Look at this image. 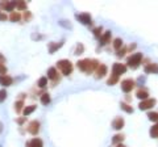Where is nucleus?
Returning a JSON list of instances; mask_svg holds the SVG:
<instances>
[{
    "label": "nucleus",
    "mask_w": 158,
    "mask_h": 147,
    "mask_svg": "<svg viewBox=\"0 0 158 147\" xmlns=\"http://www.w3.org/2000/svg\"><path fill=\"white\" fill-rule=\"evenodd\" d=\"M121 46H123V39H121V38H116V39H115V41H113V47L116 49L117 51L121 49Z\"/></svg>",
    "instance_id": "19"
},
{
    "label": "nucleus",
    "mask_w": 158,
    "mask_h": 147,
    "mask_svg": "<svg viewBox=\"0 0 158 147\" xmlns=\"http://www.w3.org/2000/svg\"><path fill=\"white\" fill-rule=\"evenodd\" d=\"M136 96H137L138 99H141L142 101L148 100L149 99V92H148L146 88H140V90L137 91V93H136Z\"/></svg>",
    "instance_id": "11"
},
{
    "label": "nucleus",
    "mask_w": 158,
    "mask_h": 147,
    "mask_svg": "<svg viewBox=\"0 0 158 147\" xmlns=\"http://www.w3.org/2000/svg\"><path fill=\"white\" fill-rule=\"evenodd\" d=\"M46 84H48V78H41L38 80V87L44 88V87H46Z\"/></svg>",
    "instance_id": "26"
},
{
    "label": "nucleus",
    "mask_w": 158,
    "mask_h": 147,
    "mask_svg": "<svg viewBox=\"0 0 158 147\" xmlns=\"http://www.w3.org/2000/svg\"><path fill=\"white\" fill-rule=\"evenodd\" d=\"M16 4H17V1H11V3H8V4H4L3 7H4L5 11H12V9L16 7Z\"/></svg>",
    "instance_id": "23"
},
{
    "label": "nucleus",
    "mask_w": 158,
    "mask_h": 147,
    "mask_svg": "<svg viewBox=\"0 0 158 147\" xmlns=\"http://www.w3.org/2000/svg\"><path fill=\"white\" fill-rule=\"evenodd\" d=\"M127 71V66L121 63H115L113 67H112V75L115 76H120L121 74H124Z\"/></svg>",
    "instance_id": "4"
},
{
    "label": "nucleus",
    "mask_w": 158,
    "mask_h": 147,
    "mask_svg": "<svg viewBox=\"0 0 158 147\" xmlns=\"http://www.w3.org/2000/svg\"><path fill=\"white\" fill-rule=\"evenodd\" d=\"M57 70L54 68V67H51V68H49V71H48V76H49L50 79H56L57 78Z\"/></svg>",
    "instance_id": "20"
},
{
    "label": "nucleus",
    "mask_w": 158,
    "mask_h": 147,
    "mask_svg": "<svg viewBox=\"0 0 158 147\" xmlns=\"http://www.w3.org/2000/svg\"><path fill=\"white\" fill-rule=\"evenodd\" d=\"M57 64H58V68L62 70L63 75H70V74H71V71H72V64H71V62H70V60L62 59V60H59Z\"/></svg>",
    "instance_id": "2"
},
{
    "label": "nucleus",
    "mask_w": 158,
    "mask_h": 147,
    "mask_svg": "<svg viewBox=\"0 0 158 147\" xmlns=\"http://www.w3.org/2000/svg\"><path fill=\"white\" fill-rule=\"evenodd\" d=\"M80 51H83V46H78V49H77V54H79V53H80Z\"/></svg>",
    "instance_id": "37"
},
{
    "label": "nucleus",
    "mask_w": 158,
    "mask_h": 147,
    "mask_svg": "<svg viewBox=\"0 0 158 147\" xmlns=\"http://www.w3.org/2000/svg\"><path fill=\"white\" fill-rule=\"evenodd\" d=\"M142 58H144V55L141 53H136V54H132L130 57L128 58V60H127V64H128L129 67H133V68H137L140 66V63H141Z\"/></svg>",
    "instance_id": "1"
},
{
    "label": "nucleus",
    "mask_w": 158,
    "mask_h": 147,
    "mask_svg": "<svg viewBox=\"0 0 158 147\" xmlns=\"http://www.w3.org/2000/svg\"><path fill=\"white\" fill-rule=\"evenodd\" d=\"M11 20L12 21H19L20 20V15L19 13H15V12H13V13H12V16H11Z\"/></svg>",
    "instance_id": "30"
},
{
    "label": "nucleus",
    "mask_w": 158,
    "mask_h": 147,
    "mask_svg": "<svg viewBox=\"0 0 158 147\" xmlns=\"http://www.w3.org/2000/svg\"><path fill=\"white\" fill-rule=\"evenodd\" d=\"M78 18L79 21H80L82 24H84V25H91V17L89 13H82V15H77L75 16Z\"/></svg>",
    "instance_id": "6"
},
{
    "label": "nucleus",
    "mask_w": 158,
    "mask_h": 147,
    "mask_svg": "<svg viewBox=\"0 0 158 147\" xmlns=\"http://www.w3.org/2000/svg\"><path fill=\"white\" fill-rule=\"evenodd\" d=\"M16 7L19 8V9H24V8H25V3H23V1L17 3V4H16Z\"/></svg>",
    "instance_id": "34"
},
{
    "label": "nucleus",
    "mask_w": 158,
    "mask_h": 147,
    "mask_svg": "<svg viewBox=\"0 0 158 147\" xmlns=\"http://www.w3.org/2000/svg\"><path fill=\"white\" fill-rule=\"evenodd\" d=\"M24 121H25V118H20V119H17V122H19V124H23Z\"/></svg>",
    "instance_id": "38"
},
{
    "label": "nucleus",
    "mask_w": 158,
    "mask_h": 147,
    "mask_svg": "<svg viewBox=\"0 0 158 147\" xmlns=\"http://www.w3.org/2000/svg\"><path fill=\"white\" fill-rule=\"evenodd\" d=\"M90 62H91L90 59H83V60H79V62L77 63V64H78V68H79V70H82V71H84V72H87V71H89Z\"/></svg>",
    "instance_id": "8"
},
{
    "label": "nucleus",
    "mask_w": 158,
    "mask_h": 147,
    "mask_svg": "<svg viewBox=\"0 0 158 147\" xmlns=\"http://www.w3.org/2000/svg\"><path fill=\"white\" fill-rule=\"evenodd\" d=\"M116 147H127V146H124V145H123V143H120V145H117Z\"/></svg>",
    "instance_id": "39"
},
{
    "label": "nucleus",
    "mask_w": 158,
    "mask_h": 147,
    "mask_svg": "<svg viewBox=\"0 0 158 147\" xmlns=\"http://www.w3.org/2000/svg\"><path fill=\"white\" fill-rule=\"evenodd\" d=\"M125 51H127L125 49H121V50H118V51H117V57H118V58L124 57V54H125Z\"/></svg>",
    "instance_id": "33"
},
{
    "label": "nucleus",
    "mask_w": 158,
    "mask_h": 147,
    "mask_svg": "<svg viewBox=\"0 0 158 147\" xmlns=\"http://www.w3.org/2000/svg\"><path fill=\"white\" fill-rule=\"evenodd\" d=\"M12 83H13V79L11 78V76H8V75H0V84L1 85H11Z\"/></svg>",
    "instance_id": "13"
},
{
    "label": "nucleus",
    "mask_w": 158,
    "mask_h": 147,
    "mask_svg": "<svg viewBox=\"0 0 158 147\" xmlns=\"http://www.w3.org/2000/svg\"><path fill=\"white\" fill-rule=\"evenodd\" d=\"M98 67H99V62H98V60H96V59H92V60H91V62H90V66H89V71H87V72H92L94 71V70H95V68H98Z\"/></svg>",
    "instance_id": "16"
},
{
    "label": "nucleus",
    "mask_w": 158,
    "mask_h": 147,
    "mask_svg": "<svg viewBox=\"0 0 158 147\" xmlns=\"http://www.w3.org/2000/svg\"><path fill=\"white\" fill-rule=\"evenodd\" d=\"M61 46H62V44H58V45H51V46H50V53H54V51H56L57 49H59Z\"/></svg>",
    "instance_id": "31"
},
{
    "label": "nucleus",
    "mask_w": 158,
    "mask_h": 147,
    "mask_svg": "<svg viewBox=\"0 0 158 147\" xmlns=\"http://www.w3.org/2000/svg\"><path fill=\"white\" fill-rule=\"evenodd\" d=\"M38 130H40V122H37V121H32L29 124V127H28V131L30 134H37L38 133Z\"/></svg>",
    "instance_id": "7"
},
{
    "label": "nucleus",
    "mask_w": 158,
    "mask_h": 147,
    "mask_svg": "<svg viewBox=\"0 0 158 147\" xmlns=\"http://www.w3.org/2000/svg\"><path fill=\"white\" fill-rule=\"evenodd\" d=\"M135 85H136L135 80H132V79H125V80L121 82V90H123V92H125V93H129V92L135 88Z\"/></svg>",
    "instance_id": "3"
},
{
    "label": "nucleus",
    "mask_w": 158,
    "mask_h": 147,
    "mask_svg": "<svg viewBox=\"0 0 158 147\" xmlns=\"http://www.w3.org/2000/svg\"><path fill=\"white\" fill-rule=\"evenodd\" d=\"M41 103L44 104V105H48V104L50 103V96H49V93H44V95H42Z\"/></svg>",
    "instance_id": "22"
},
{
    "label": "nucleus",
    "mask_w": 158,
    "mask_h": 147,
    "mask_svg": "<svg viewBox=\"0 0 158 147\" xmlns=\"http://www.w3.org/2000/svg\"><path fill=\"white\" fill-rule=\"evenodd\" d=\"M123 139H124V135H121V134H116V135L113 137V139H112V143L113 145H120L121 142H123Z\"/></svg>",
    "instance_id": "17"
},
{
    "label": "nucleus",
    "mask_w": 158,
    "mask_h": 147,
    "mask_svg": "<svg viewBox=\"0 0 158 147\" xmlns=\"http://www.w3.org/2000/svg\"><path fill=\"white\" fill-rule=\"evenodd\" d=\"M117 80H118V76H115V75H112L111 78L108 79L107 84H108V85H113V84H116V83H117Z\"/></svg>",
    "instance_id": "25"
},
{
    "label": "nucleus",
    "mask_w": 158,
    "mask_h": 147,
    "mask_svg": "<svg viewBox=\"0 0 158 147\" xmlns=\"http://www.w3.org/2000/svg\"><path fill=\"white\" fill-rule=\"evenodd\" d=\"M145 72L146 74H158V63H150V64H146L145 66Z\"/></svg>",
    "instance_id": "12"
},
{
    "label": "nucleus",
    "mask_w": 158,
    "mask_h": 147,
    "mask_svg": "<svg viewBox=\"0 0 158 147\" xmlns=\"http://www.w3.org/2000/svg\"><path fill=\"white\" fill-rule=\"evenodd\" d=\"M5 71H7V68H5V66H3V64L0 63V72H1V74H5Z\"/></svg>",
    "instance_id": "35"
},
{
    "label": "nucleus",
    "mask_w": 158,
    "mask_h": 147,
    "mask_svg": "<svg viewBox=\"0 0 158 147\" xmlns=\"http://www.w3.org/2000/svg\"><path fill=\"white\" fill-rule=\"evenodd\" d=\"M102 26L100 28H96V29H94V34H95V37H102Z\"/></svg>",
    "instance_id": "29"
},
{
    "label": "nucleus",
    "mask_w": 158,
    "mask_h": 147,
    "mask_svg": "<svg viewBox=\"0 0 158 147\" xmlns=\"http://www.w3.org/2000/svg\"><path fill=\"white\" fill-rule=\"evenodd\" d=\"M5 20H7V15L0 13V21H5Z\"/></svg>",
    "instance_id": "36"
},
{
    "label": "nucleus",
    "mask_w": 158,
    "mask_h": 147,
    "mask_svg": "<svg viewBox=\"0 0 158 147\" xmlns=\"http://www.w3.org/2000/svg\"><path fill=\"white\" fill-rule=\"evenodd\" d=\"M26 147H44V143H42L41 139L34 138V139H32L29 143H26Z\"/></svg>",
    "instance_id": "14"
},
{
    "label": "nucleus",
    "mask_w": 158,
    "mask_h": 147,
    "mask_svg": "<svg viewBox=\"0 0 158 147\" xmlns=\"http://www.w3.org/2000/svg\"><path fill=\"white\" fill-rule=\"evenodd\" d=\"M121 109H124L127 113H133V108L129 106L128 104H125V103H121Z\"/></svg>",
    "instance_id": "24"
},
{
    "label": "nucleus",
    "mask_w": 158,
    "mask_h": 147,
    "mask_svg": "<svg viewBox=\"0 0 158 147\" xmlns=\"http://www.w3.org/2000/svg\"><path fill=\"white\" fill-rule=\"evenodd\" d=\"M107 71H108V68H107V66L105 64H100V66L98 67V70H96V78H103V76H105L107 75Z\"/></svg>",
    "instance_id": "10"
},
{
    "label": "nucleus",
    "mask_w": 158,
    "mask_h": 147,
    "mask_svg": "<svg viewBox=\"0 0 158 147\" xmlns=\"http://www.w3.org/2000/svg\"><path fill=\"white\" fill-rule=\"evenodd\" d=\"M111 34H112L111 32H105L104 34L100 37V45H107L108 41H109V38H111Z\"/></svg>",
    "instance_id": "15"
},
{
    "label": "nucleus",
    "mask_w": 158,
    "mask_h": 147,
    "mask_svg": "<svg viewBox=\"0 0 158 147\" xmlns=\"http://www.w3.org/2000/svg\"><path fill=\"white\" fill-rule=\"evenodd\" d=\"M148 117L150 121H154V122H158V113L156 112H149L148 113Z\"/></svg>",
    "instance_id": "21"
},
{
    "label": "nucleus",
    "mask_w": 158,
    "mask_h": 147,
    "mask_svg": "<svg viewBox=\"0 0 158 147\" xmlns=\"http://www.w3.org/2000/svg\"><path fill=\"white\" fill-rule=\"evenodd\" d=\"M124 126V119L121 117H117L113 119V122H112V127L115 129V130H121Z\"/></svg>",
    "instance_id": "9"
},
{
    "label": "nucleus",
    "mask_w": 158,
    "mask_h": 147,
    "mask_svg": "<svg viewBox=\"0 0 158 147\" xmlns=\"http://www.w3.org/2000/svg\"><path fill=\"white\" fill-rule=\"evenodd\" d=\"M21 106H23V101H17V103L15 104V108H16L17 112H20V110H21Z\"/></svg>",
    "instance_id": "32"
},
{
    "label": "nucleus",
    "mask_w": 158,
    "mask_h": 147,
    "mask_svg": "<svg viewBox=\"0 0 158 147\" xmlns=\"http://www.w3.org/2000/svg\"><path fill=\"white\" fill-rule=\"evenodd\" d=\"M156 99H148V100H144V101H141L140 103V109L141 110H148V109H150V108H153L154 105H156Z\"/></svg>",
    "instance_id": "5"
},
{
    "label": "nucleus",
    "mask_w": 158,
    "mask_h": 147,
    "mask_svg": "<svg viewBox=\"0 0 158 147\" xmlns=\"http://www.w3.org/2000/svg\"><path fill=\"white\" fill-rule=\"evenodd\" d=\"M5 97H7V92H5V90H1L0 91V103H3L5 100Z\"/></svg>",
    "instance_id": "28"
},
{
    "label": "nucleus",
    "mask_w": 158,
    "mask_h": 147,
    "mask_svg": "<svg viewBox=\"0 0 158 147\" xmlns=\"http://www.w3.org/2000/svg\"><path fill=\"white\" fill-rule=\"evenodd\" d=\"M150 137L151 138H158V122L150 129Z\"/></svg>",
    "instance_id": "18"
},
{
    "label": "nucleus",
    "mask_w": 158,
    "mask_h": 147,
    "mask_svg": "<svg viewBox=\"0 0 158 147\" xmlns=\"http://www.w3.org/2000/svg\"><path fill=\"white\" fill-rule=\"evenodd\" d=\"M34 109H36V106H34V105H30V106H28V108L24 109V114L28 116V114H30V113H32Z\"/></svg>",
    "instance_id": "27"
}]
</instances>
